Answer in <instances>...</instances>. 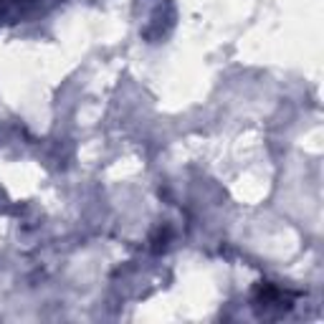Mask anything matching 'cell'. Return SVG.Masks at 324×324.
<instances>
[{
    "mask_svg": "<svg viewBox=\"0 0 324 324\" xmlns=\"http://www.w3.org/2000/svg\"><path fill=\"white\" fill-rule=\"evenodd\" d=\"M167 241H170V230L162 228L160 233L155 236V251H165V248H167Z\"/></svg>",
    "mask_w": 324,
    "mask_h": 324,
    "instance_id": "obj_1",
    "label": "cell"
}]
</instances>
